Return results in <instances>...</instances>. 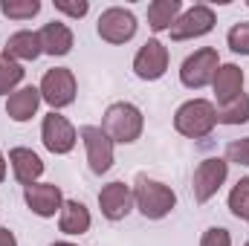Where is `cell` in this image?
Here are the masks:
<instances>
[{
	"label": "cell",
	"mask_w": 249,
	"mask_h": 246,
	"mask_svg": "<svg viewBox=\"0 0 249 246\" xmlns=\"http://www.w3.org/2000/svg\"><path fill=\"white\" fill-rule=\"evenodd\" d=\"M133 203H136V209L142 211V217H148V220H162V217H168V214L174 211L177 194H174L171 185L139 174L136 183H133Z\"/></svg>",
	"instance_id": "cell-1"
},
{
	"label": "cell",
	"mask_w": 249,
	"mask_h": 246,
	"mask_svg": "<svg viewBox=\"0 0 249 246\" xmlns=\"http://www.w3.org/2000/svg\"><path fill=\"white\" fill-rule=\"evenodd\" d=\"M142 110L130 102H113L107 110H105V119H102V130L113 139V145H130L142 136Z\"/></svg>",
	"instance_id": "cell-2"
},
{
	"label": "cell",
	"mask_w": 249,
	"mask_h": 246,
	"mask_svg": "<svg viewBox=\"0 0 249 246\" xmlns=\"http://www.w3.org/2000/svg\"><path fill=\"white\" fill-rule=\"evenodd\" d=\"M217 124V107L209 99H188L174 113V127L186 139H203Z\"/></svg>",
	"instance_id": "cell-3"
},
{
	"label": "cell",
	"mask_w": 249,
	"mask_h": 246,
	"mask_svg": "<svg viewBox=\"0 0 249 246\" xmlns=\"http://www.w3.org/2000/svg\"><path fill=\"white\" fill-rule=\"evenodd\" d=\"M41 99L53 107V110H61V107H70L75 102V75L70 67H53L44 72L41 84Z\"/></svg>",
	"instance_id": "cell-4"
},
{
	"label": "cell",
	"mask_w": 249,
	"mask_h": 246,
	"mask_svg": "<svg viewBox=\"0 0 249 246\" xmlns=\"http://www.w3.org/2000/svg\"><path fill=\"white\" fill-rule=\"evenodd\" d=\"M220 67V58H217V50L214 47H203L197 53H191L183 67H180V81L188 90H203L206 84H212L214 72Z\"/></svg>",
	"instance_id": "cell-5"
},
{
	"label": "cell",
	"mask_w": 249,
	"mask_h": 246,
	"mask_svg": "<svg viewBox=\"0 0 249 246\" xmlns=\"http://www.w3.org/2000/svg\"><path fill=\"white\" fill-rule=\"evenodd\" d=\"M136 15L130 9H122V6H110L99 15V23H96V32L102 41L107 44H127L133 35H136Z\"/></svg>",
	"instance_id": "cell-6"
},
{
	"label": "cell",
	"mask_w": 249,
	"mask_h": 246,
	"mask_svg": "<svg viewBox=\"0 0 249 246\" xmlns=\"http://www.w3.org/2000/svg\"><path fill=\"white\" fill-rule=\"evenodd\" d=\"M214 29V9L206 3H194L191 9H186L174 26L168 29L171 41H191V38H203Z\"/></svg>",
	"instance_id": "cell-7"
},
{
	"label": "cell",
	"mask_w": 249,
	"mask_h": 246,
	"mask_svg": "<svg viewBox=\"0 0 249 246\" xmlns=\"http://www.w3.org/2000/svg\"><path fill=\"white\" fill-rule=\"evenodd\" d=\"M226 177H229V162H226V159H220V157L203 159V162L197 165L194 183H191L194 203H209V200L220 191V185L226 183Z\"/></svg>",
	"instance_id": "cell-8"
},
{
	"label": "cell",
	"mask_w": 249,
	"mask_h": 246,
	"mask_svg": "<svg viewBox=\"0 0 249 246\" xmlns=\"http://www.w3.org/2000/svg\"><path fill=\"white\" fill-rule=\"evenodd\" d=\"M84 148H87V162L93 174H107L113 168V139L99 127V124H84L78 130Z\"/></svg>",
	"instance_id": "cell-9"
},
{
	"label": "cell",
	"mask_w": 249,
	"mask_h": 246,
	"mask_svg": "<svg viewBox=\"0 0 249 246\" xmlns=\"http://www.w3.org/2000/svg\"><path fill=\"white\" fill-rule=\"evenodd\" d=\"M75 139H78V133H75V127H72V122L67 116H61L58 110L44 116V122H41V142H44V148L50 154H58V157L70 154L75 148Z\"/></svg>",
	"instance_id": "cell-10"
},
{
	"label": "cell",
	"mask_w": 249,
	"mask_h": 246,
	"mask_svg": "<svg viewBox=\"0 0 249 246\" xmlns=\"http://www.w3.org/2000/svg\"><path fill=\"white\" fill-rule=\"evenodd\" d=\"M168 70V47L160 38H148L133 55V72L142 81H160Z\"/></svg>",
	"instance_id": "cell-11"
},
{
	"label": "cell",
	"mask_w": 249,
	"mask_h": 246,
	"mask_svg": "<svg viewBox=\"0 0 249 246\" xmlns=\"http://www.w3.org/2000/svg\"><path fill=\"white\" fill-rule=\"evenodd\" d=\"M133 188L130 185H124L122 180H113V183H107L102 191H99V209H102V214L107 217V220H124L130 211H133Z\"/></svg>",
	"instance_id": "cell-12"
},
{
	"label": "cell",
	"mask_w": 249,
	"mask_h": 246,
	"mask_svg": "<svg viewBox=\"0 0 249 246\" xmlns=\"http://www.w3.org/2000/svg\"><path fill=\"white\" fill-rule=\"evenodd\" d=\"M23 200L29 206L32 214L38 217H55V211H61L64 194L55 183H32L23 188Z\"/></svg>",
	"instance_id": "cell-13"
},
{
	"label": "cell",
	"mask_w": 249,
	"mask_h": 246,
	"mask_svg": "<svg viewBox=\"0 0 249 246\" xmlns=\"http://www.w3.org/2000/svg\"><path fill=\"white\" fill-rule=\"evenodd\" d=\"M9 165L15 171V180L23 188L38 183V177L44 174V162H41V157L32 148H12L9 151Z\"/></svg>",
	"instance_id": "cell-14"
},
{
	"label": "cell",
	"mask_w": 249,
	"mask_h": 246,
	"mask_svg": "<svg viewBox=\"0 0 249 246\" xmlns=\"http://www.w3.org/2000/svg\"><path fill=\"white\" fill-rule=\"evenodd\" d=\"M212 87H214V99L220 105L232 102L235 96L244 93V70L238 64H220L214 78H212Z\"/></svg>",
	"instance_id": "cell-15"
},
{
	"label": "cell",
	"mask_w": 249,
	"mask_h": 246,
	"mask_svg": "<svg viewBox=\"0 0 249 246\" xmlns=\"http://www.w3.org/2000/svg\"><path fill=\"white\" fill-rule=\"evenodd\" d=\"M41 90L38 87H20V90H15L9 99H6V113H9V119L12 122H29L35 113H38V107H41Z\"/></svg>",
	"instance_id": "cell-16"
},
{
	"label": "cell",
	"mask_w": 249,
	"mask_h": 246,
	"mask_svg": "<svg viewBox=\"0 0 249 246\" xmlns=\"http://www.w3.org/2000/svg\"><path fill=\"white\" fill-rule=\"evenodd\" d=\"M3 55H9L12 61H18V64L20 61H35L38 55H44L38 32H32V29H20V32L9 35V38H6V47H3Z\"/></svg>",
	"instance_id": "cell-17"
},
{
	"label": "cell",
	"mask_w": 249,
	"mask_h": 246,
	"mask_svg": "<svg viewBox=\"0 0 249 246\" xmlns=\"http://www.w3.org/2000/svg\"><path fill=\"white\" fill-rule=\"evenodd\" d=\"M38 38H41V50L47 53V55H67L70 50H72V29L61 23V20H50V23H44V29L38 32Z\"/></svg>",
	"instance_id": "cell-18"
},
{
	"label": "cell",
	"mask_w": 249,
	"mask_h": 246,
	"mask_svg": "<svg viewBox=\"0 0 249 246\" xmlns=\"http://www.w3.org/2000/svg\"><path fill=\"white\" fill-rule=\"evenodd\" d=\"M90 223H93V217L84 203L64 200L61 211H58V229L64 235H84V232H90Z\"/></svg>",
	"instance_id": "cell-19"
},
{
	"label": "cell",
	"mask_w": 249,
	"mask_h": 246,
	"mask_svg": "<svg viewBox=\"0 0 249 246\" xmlns=\"http://www.w3.org/2000/svg\"><path fill=\"white\" fill-rule=\"evenodd\" d=\"M183 15V3L180 0H154L148 6V26L154 32H165L174 26V20Z\"/></svg>",
	"instance_id": "cell-20"
},
{
	"label": "cell",
	"mask_w": 249,
	"mask_h": 246,
	"mask_svg": "<svg viewBox=\"0 0 249 246\" xmlns=\"http://www.w3.org/2000/svg\"><path fill=\"white\" fill-rule=\"evenodd\" d=\"M249 122V93L235 96L217 107V124H247Z\"/></svg>",
	"instance_id": "cell-21"
},
{
	"label": "cell",
	"mask_w": 249,
	"mask_h": 246,
	"mask_svg": "<svg viewBox=\"0 0 249 246\" xmlns=\"http://www.w3.org/2000/svg\"><path fill=\"white\" fill-rule=\"evenodd\" d=\"M23 67L18 61H12L9 55H3L0 53V96H12L15 93V87L23 81Z\"/></svg>",
	"instance_id": "cell-22"
},
{
	"label": "cell",
	"mask_w": 249,
	"mask_h": 246,
	"mask_svg": "<svg viewBox=\"0 0 249 246\" xmlns=\"http://www.w3.org/2000/svg\"><path fill=\"white\" fill-rule=\"evenodd\" d=\"M0 12L9 20H32L41 12V0H0Z\"/></svg>",
	"instance_id": "cell-23"
},
{
	"label": "cell",
	"mask_w": 249,
	"mask_h": 246,
	"mask_svg": "<svg viewBox=\"0 0 249 246\" xmlns=\"http://www.w3.org/2000/svg\"><path fill=\"white\" fill-rule=\"evenodd\" d=\"M229 211L238 220H247L249 223V177H241L235 183V188L229 191Z\"/></svg>",
	"instance_id": "cell-24"
},
{
	"label": "cell",
	"mask_w": 249,
	"mask_h": 246,
	"mask_svg": "<svg viewBox=\"0 0 249 246\" xmlns=\"http://www.w3.org/2000/svg\"><path fill=\"white\" fill-rule=\"evenodd\" d=\"M226 44L235 55H249V20H241L229 29L226 35Z\"/></svg>",
	"instance_id": "cell-25"
},
{
	"label": "cell",
	"mask_w": 249,
	"mask_h": 246,
	"mask_svg": "<svg viewBox=\"0 0 249 246\" xmlns=\"http://www.w3.org/2000/svg\"><path fill=\"white\" fill-rule=\"evenodd\" d=\"M226 162L249 165V136L247 139H235V142L226 145Z\"/></svg>",
	"instance_id": "cell-26"
},
{
	"label": "cell",
	"mask_w": 249,
	"mask_h": 246,
	"mask_svg": "<svg viewBox=\"0 0 249 246\" xmlns=\"http://www.w3.org/2000/svg\"><path fill=\"white\" fill-rule=\"evenodd\" d=\"M200 246H232V235H229V229H223V226H212V229L203 232Z\"/></svg>",
	"instance_id": "cell-27"
},
{
	"label": "cell",
	"mask_w": 249,
	"mask_h": 246,
	"mask_svg": "<svg viewBox=\"0 0 249 246\" xmlns=\"http://www.w3.org/2000/svg\"><path fill=\"white\" fill-rule=\"evenodd\" d=\"M53 6H55V12H64L70 18H84L90 12L87 0H53Z\"/></svg>",
	"instance_id": "cell-28"
},
{
	"label": "cell",
	"mask_w": 249,
	"mask_h": 246,
	"mask_svg": "<svg viewBox=\"0 0 249 246\" xmlns=\"http://www.w3.org/2000/svg\"><path fill=\"white\" fill-rule=\"evenodd\" d=\"M0 246H18V238H15V232H9L6 226H0Z\"/></svg>",
	"instance_id": "cell-29"
},
{
	"label": "cell",
	"mask_w": 249,
	"mask_h": 246,
	"mask_svg": "<svg viewBox=\"0 0 249 246\" xmlns=\"http://www.w3.org/2000/svg\"><path fill=\"white\" fill-rule=\"evenodd\" d=\"M3 180H6V157L0 154V183H3Z\"/></svg>",
	"instance_id": "cell-30"
},
{
	"label": "cell",
	"mask_w": 249,
	"mask_h": 246,
	"mask_svg": "<svg viewBox=\"0 0 249 246\" xmlns=\"http://www.w3.org/2000/svg\"><path fill=\"white\" fill-rule=\"evenodd\" d=\"M50 246H75V244H70V241H55V244H50Z\"/></svg>",
	"instance_id": "cell-31"
},
{
	"label": "cell",
	"mask_w": 249,
	"mask_h": 246,
	"mask_svg": "<svg viewBox=\"0 0 249 246\" xmlns=\"http://www.w3.org/2000/svg\"><path fill=\"white\" fill-rule=\"evenodd\" d=\"M244 246H249V241H247V244H244Z\"/></svg>",
	"instance_id": "cell-32"
},
{
	"label": "cell",
	"mask_w": 249,
	"mask_h": 246,
	"mask_svg": "<svg viewBox=\"0 0 249 246\" xmlns=\"http://www.w3.org/2000/svg\"><path fill=\"white\" fill-rule=\"evenodd\" d=\"M247 6H249V3H247Z\"/></svg>",
	"instance_id": "cell-33"
}]
</instances>
